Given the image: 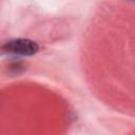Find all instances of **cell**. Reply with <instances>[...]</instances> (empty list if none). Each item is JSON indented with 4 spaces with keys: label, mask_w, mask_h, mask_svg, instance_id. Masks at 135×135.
I'll use <instances>...</instances> for the list:
<instances>
[{
    "label": "cell",
    "mask_w": 135,
    "mask_h": 135,
    "mask_svg": "<svg viewBox=\"0 0 135 135\" xmlns=\"http://www.w3.org/2000/svg\"><path fill=\"white\" fill-rule=\"evenodd\" d=\"M2 50L5 53H9V54L32 56L39 51V45L37 44V42L33 40L18 38L5 42L2 46Z\"/></svg>",
    "instance_id": "cell-1"
}]
</instances>
